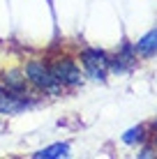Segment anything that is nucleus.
Listing matches in <instances>:
<instances>
[{"instance_id": "nucleus-7", "label": "nucleus", "mask_w": 157, "mask_h": 159, "mask_svg": "<svg viewBox=\"0 0 157 159\" xmlns=\"http://www.w3.org/2000/svg\"><path fill=\"white\" fill-rule=\"evenodd\" d=\"M134 48H136V53L141 58H153L155 53H157V28L145 32L141 39L134 44Z\"/></svg>"}, {"instance_id": "nucleus-1", "label": "nucleus", "mask_w": 157, "mask_h": 159, "mask_svg": "<svg viewBox=\"0 0 157 159\" xmlns=\"http://www.w3.org/2000/svg\"><path fill=\"white\" fill-rule=\"evenodd\" d=\"M25 79H28L30 85H35L39 92H46V95H58L62 90L60 81L56 79V74L51 72V65L44 62V60H30L25 65Z\"/></svg>"}, {"instance_id": "nucleus-11", "label": "nucleus", "mask_w": 157, "mask_h": 159, "mask_svg": "<svg viewBox=\"0 0 157 159\" xmlns=\"http://www.w3.org/2000/svg\"><path fill=\"white\" fill-rule=\"evenodd\" d=\"M0 92H2V85H0Z\"/></svg>"}, {"instance_id": "nucleus-5", "label": "nucleus", "mask_w": 157, "mask_h": 159, "mask_svg": "<svg viewBox=\"0 0 157 159\" xmlns=\"http://www.w3.org/2000/svg\"><path fill=\"white\" fill-rule=\"evenodd\" d=\"M2 88L7 92L14 95H25V88H28V79L21 69H5L2 72Z\"/></svg>"}, {"instance_id": "nucleus-10", "label": "nucleus", "mask_w": 157, "mask_h": 159, "mask_svg": "<svg viewBox=\"0 0 157 159\" xmlns=\"http://www.w3.org/2000/svg\"><path fill=\"white\" fill-rule=\"evenodd\" d=\"M139 157H153V150H148V148H145V150H143Z\"/></svg>"}, {"instance_id": "nucleus-4", "label": "nucleus", "mask_w": 157, "mask_h": 159, "mask_svg": "<svg viewBox=\"0 0 157 159\" xmlns=\"http://www.w3.org/2000/svg\"><path fill=\"white\" fill-rule=\"evenodd\" d=\"M136 65V48L129 42H125L120 46V51L113 58H109V72H127Z\"/></svg>"}, {"instance_id": "nucleus-2", "label": "nucleus", "mask_w": 157, "mask_h": 159, "mask_svg": "<svg viewBox=\"0 0 157 159\" xmlns=\"http://www.w3.org/2000/svg\"><path fill=\"white\" fill-rule=\"evenodd\" d=\"M81 65H83L85 74L93 81H106L109 74V56L99 48H83L81 51Z\"/></svg>"}, {"instance_id": "nucleus-9", "label": "nucleus", "mask_w": 157, "mask_h": 159, "mask_svg": "<svg viewBox=\"0 0 157 159\" xmlns=\"http://www.w3.org/2000/svg\"><path fill=\"white\" fill-rule=\"evenodd\" d=\"M143 139H145V127H143V125H136V127L127 129L125 134H122V143H127V145L143 143Z\"/></svg>"}, {"instance_id": "nucleus-8", "label": "nucleus", "mask_w": 157, "mask_h": 159, "mask_svg": "<svg viewBox=\"0 0 157 159\" xmlns=\"http://www.w3.org/2000/svg\"><path fill=\"white\" fill-rule=\"evenodd\" d=\"M69 155V145L67 143H53V145H48L44 148V150H39V152H35V159H60V157H67Z\"/></svg>"}, {"instance_id": "nucleus-3", "label": "nucleus", "mask_w": 157, "mask_h": 159, "mask_svg": "<svg viewBox=\"0 0 157 159\" xmlns=\"http://www.w3.org/2000/svg\"><path fill=\"white\" fill-rule=\"evenodd\" d=\"M48 65H51V72L56 74V79L60 81L62 88L81 85V72L72 58H53Z\"/></svg>"}, {"instance_id": "nucleus-6", "label": "nucleus", "mask_w": 157, "mask_h": 159, "mask_svg": "<svg viewBox=\"0 0 157 159\" xmlns=\"http://www.w3.org/2000/svg\"><path fill=\"white\" fill-rule=\"evenodd\" d=\"M28 106H30V102H25L23 95H14V92H7L2 88V92H0V113L12 116V113H19Z\"/></svg>"}]
</instances>
